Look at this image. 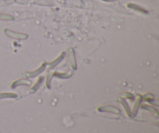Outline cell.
<instances>
[{
  "label": "cell",
  "instance_id": "cell-1",
  "mask_svg": "<svg viewBox=\"0 0 159 133\" xmlns=\"http://www.w3.org/2000/svg\"><path fill=\"white\" fill-rule=\"evenodd\" d=\"M4 33L10 38H13L16 40H25L28 38V35L24 33H20V32L13 31V30H10V29H5Z\"/></svg>",
  "mask_w": 159,
  "mask_h": 133
},
{
  "label": "cell",
  "instance_id": "cell-2",
  "mask_svg": "<svg viewBox=\"0 0 159 133\" xmlns=\"http://www.w3.org/2000/svg\"><path fill=\"white\" fill-rule=\"evenodd\" d=\"M68 57L69 60H70V63L72 67L74 69H77V62H76V58H75V52L72 48H70L68 50Z\"/></svg>",
  "mask_w": 159,
  "mask_h": 133
},
{
  "label": "cell",
  "instance_id": "cell-3",
  "mask_svg": "<svg viewBox=\"0 0 159 133\" xmlns=\"http://www.w3.org/2000/svg\"><path fill=\"white\" fill-rule=\"evenodd\" d=\"M45 68H46V64L45 63H44V64H42V66H40V67L38 68V69H36V70L32 71V72H27V76H28L29 77L37 76L40 75V74H41V72L44 70V69H45Z\"/></svg>",
  "mask_w": 159,
  "mask_h": 133
},
{
  "label": "cell",
  "instance_id": "cell-4",
  "mask_svg": "<svg viewBox=\"0 0 159 133\" xmlns=\"http://www.w3.org/2000/svg\"><path fill=\"white\" fill-rule=\"evenodd\" d=\"M64 56H65V52H62V53H61V55H60L59 56L56 58V59H55L53 62H51L49 63V66H51V68L55 67V66H56L57 65H58L61 61H62L63 58H64Z\"/></svg>",
  "mask_w": 159,
  "mask_h": 133
},
{
  "label": "cell",
  "instance_id": "cell-5",
  "mask_svg": "<svg viewBox=\"0 0 159 133\" xmlns=\"http://www.w3.org/2000/svg\"><path fill=\"white\" fill-rule=\"evenodd\" d=\"M30 80H27V79H20V80H18L16 81H15L14 83L12 85V87L15 88L16 86H21V85H30Z\"/></svg>",
  "mask_w": 159,
  "mask_h": 133
},
{
  "label": "cell",
  "instance_id": "cell-6",
  "mask_svg": "<svg viewBox=\"0 0 159 133\" xmlns=\"http://www.w3.org/2000/svg\"><path fill=\"white\" fill-rule=\"evenodd\" d=\"M14 17L10 14H7V13H0V21H13Z\"/></svg>",
  "mask_w": 159,
  "mask_h": 133
},
{
  "label": "cell",
  "instance_id": "cell-7",
  "mask_svg": "<svg viewBox=\"0 0 159 133\" xmlns=\"http://www.w3.org/2000/svg\"><path fill=\"white\" fill-rule=\"evenodd\" d=\"M127 7H129V8L132 9V10H136V11L140 12V13H147V11H146V10H144V9H142L141 7H139V6L135 5V4L130 3V4H128Z\"/></svg>",
  "mask_w": 159,
  "mask_h": 133
},
{
  "label": "cell",
  "instance_id": "cell-8",
  "mask_svg": "<svg viewBox=\"0 0 159 133\" xmlns=\"http://www.w3.org/2000/svg\"><path fill=\"white\" fill-rule=\"evenodd\" d=\"M53 76H55L58 77V78H62V79H66V78H69V77L72 76V72H69L68 73H59V72H55L53 73Z\"/></svg>",
  "mask_w": 159,
  "mask_h": 133
},
{
  "label": "cell",
  "instance_id": "cell-9",
  "mask_svg": "<svg viewBox=\"0 0 159 133\" xmlns=\"http://www.w3.org/2000/svg\"><path fill=\"white\" fill-rule=\"evenodd\" d=\"M16 95L15 94H10V93H2L0 94V99L2 98H15Z\"/></svg>",
  "mask_w": 159,
  "mask_h": 133
},
{
  "label": "cell",
  "instance_id": "cell-10",
  "mask_svg": "<svg viewBox=\"0 0 159 133\" xmlns=\"http://www.w3.org/2000/svg\"><path fill=\"white\" fill-rule=\"evenodd\" d=\"M43 80H44V78L43 77H40L39 79H38V80L37 81V83H35L34 86L32 87V89H31V92H33V91H36L37 89H38V88L40 87V86L41 85V83H42V81Z\"/></svg>",
  "mask_w": 159,
  "mask_h": 133
},
{
  "label": "cell",
  "instance_id": "cell-11",
  "mask_svg": "<svg viewBox=\"0 0 159 133\" xmlns=\"http://www.w3.org/2000/svg\"><path fill=\"white\" fill-rule=\"evenodd\" d=\"M51 74H49L48 76H47V86H48L49 88L51 87Z\"/></svg>",
  "mask_w": 159,
  "mask_h": 133
},
{
  "label": "cell",
  "instance_id": "cell-12",
  "mask_svg": "<svg viewBox=\"0 0 159 133\" xmlns=\"http://www.w3.org/2000/svg\"><path fill=\"white\" fill-rule=\"evenodd\" d=\"M121 103H123V105H124V107H125V109H126V112L127 113H129V114H130V109H129V106H127V105H126V102L124 101V100H122L121 101Z\"/></svg>",
  "mask_w": 159,
  "mask_h": 133
},
{
  "label": "cell",
  "instance_id": "cell-13",
  "mask_svg": "<svg viewBox=\"0 0 159 133\" xmlns=\"http://www.w3.org/2000/svg\"><path fill=\"white\" fill-rule=\"evenodd\" d=\"M106 1H110L111 2V1H114V0H106Z\"/></svg>",
  "mask_w": 159,
  "mask_h": 133
}]
</instances>
